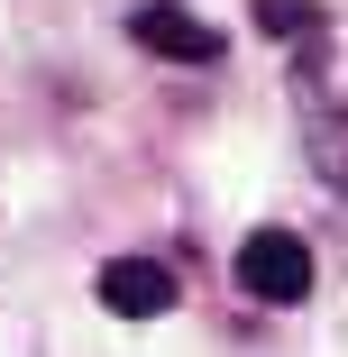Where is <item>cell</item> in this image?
Listing matches in <instances>:
<instances>
[{
  "mask_svg": "<svg viewBox=\"0 0 348 357\" xmlns=\"http://www.w3.org/2000/svg\"><path fill=\"white\" fill-rule=\"evenodd\" d=\"M239 284L257 303H303L312 294V248L294 238V229H257L248 248H239Z\"/></svg>",
  "mask_w": 348,
  "mask_h": 357,
  "instance_id": "obj_1",
  "label": "cell"
},
{
  "mask_svg": "<svg viewBox=\"0 0 348 357\" xmlns=\"http://www.w3.org/2000/svg\"><path fill=\"white\" fill-rule=\"evenodd\" d=\"M174 266L165 257H119V266H101V303L119 312V321H156V312H174Z\"/></svg>",
  "mask_w": 348,
  "mask_h": 357,
  "instance_id": "obj_2",
  "label": "cell"
},
{
  "mask_svg": "<svg viewBox=\"0 0 348 357\" xmlns=\"http://www.w3.org/2000/svg\"><path fill=\"white\" fill-rule=\"evenodd\" d=\"M128 37L147 46V55H165V64H211V55H220V37L202 28L192 10H174V0H147V10L128 19Z\"/></svg>",
  "mask_w": 348,
  "mask_h": 357,
  "instance_id": "obj_3",
  "label": "cell"
},
{
  "mask_svg": "<svg viewBox=\"0 0 348 357\" xmlns=\"http://www.w3.org/2000/svg\"><path fill=\"white\" fill-rule=\"evenodd\" d=\"M257 28H294V37H312L321 10H312V0H257Z\"/></svg>",
  "mask_w": 348,
  "mask_h": 357,
  "instance_id": "obj_4",
  "label": "cell"
}]
</instances>
